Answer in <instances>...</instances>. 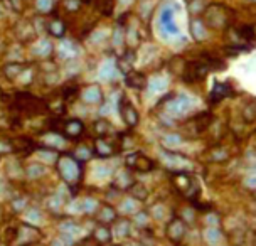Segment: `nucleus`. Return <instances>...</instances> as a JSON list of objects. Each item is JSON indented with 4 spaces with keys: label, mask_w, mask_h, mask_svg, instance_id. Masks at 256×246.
<instances>
[{
    "label": "nucleus",
    "mask_w": 256,
    "mask_h": 246,
    "mask_svg": "<svg viewBox=\"0 0 256 246\" xmlns=\"http://www.w3.org/2000/svg\"><path fill=\"white\" fill-rule=\"evenodd\" d=\"M40 238V233L34 226L22 224L19 230H16V234H12L10 244L12 246H32L38 243Z\"/></svg>",
    "instance_id": "f257e3e1"
},
{
    "label": "nucleus",
    "mask_w": 256,
    "mask_h": 246,
    "mask_svg": "<svg viewBox=\"0 0 256 246\" xmlns=\"http://www.w3.org/2000/svg\"><path fill=\"white\" fill-rule=\"evenodd\" d=\"M186 236V224L184 221L179 218H174V220L167 224V238L172 241L174 244H180V241Z\"/></svg>",
    "instance_id": "f03ea898"
},
{
    "label": "nucleus",
    "mask_w": 256,
    "mask_h": 246,
    "mask_svg": "<svg viewBox=\"0 0 256 246\" xmlns=\"http://www.w3.org/2000/svg\"><path fill=\"white\" fill-rule=\"evenodd\" d=\"M208 71H209V64H204V62H187L184 78L186 81H198L200 78H204L208 74Z\"/></svg>",
    "instance_id": "7ed1b4c3"
},
{
    "label": "nucleus",
    "mask_w": 256,
    "mask_h": 246,
    "mask_svg": "<svg viewBox=\"0 0 256 246\" xmlns=\"http://www.w3.org/2000/svg\"><path fill=\"white\" fill-rule=\"evenodd\" d=\"M120 113H122L123 120H125L130 126H134L135 123H136V120H138V115H136L135 108L132 106V103L128 102L126 98H122V102H120Z\"/></svg>",
    "instance_id": "20e7f679"
},
{
    "label": "nucleus",
    "mask_w": 256,
    "mask_h": 246,
    "mask_svg": "<svg viewBox=\"0 0 256 246\" xmlns=\"http://www.w3.org/2000/svg\"><path fill=\"white\" fill-rule=\"evenodd\" d=\"M135 158H136V160H134V158L130 157V160H128V166L138 168L140 172H148L150 168L154 167L152 160H150V158H147V157H144L142 154H135Z\"/></svg>",
    "instance_id": "39448f33"
},
{
    "label": "nucleus",
    "mask_w": 256,
    "mask_h": 246,
    "mask_svg": "<svg viewBox=\"0 0 256 246\" xmlns=\"http://www.w3.org/2000/svg\"><path fill=\"white\" fill-rule=\"evenodd\" d=\"M160 22H162V26L167 29V32H170V34H177V32H179L176 22H174V12L168 10V8L164 10L162 17H160Z\"/></svg>",
    "instance_id": "423d86ee"
},
{
    "label": "nucleus",
    "mask_w": 256,
    "mask_h": 246,
    "mask_svg": "<svg viewBox=\"0 0 256 246\" xmlns=\"http://www.w3.org/2000/svg\"><path fill=\"white\" fill-rule=\"evenodd\" d=\"M231 91H232L231 86L228 83H216L211 91V100L212 102H219V100H222L224 96H228Z\"/></svg>",
    "instance_id": "0eeeda50"
},
{
    "label": "nucleus",
    "mask_w": 256,
    "mask_h": 246,
    "mask_svg": "<svg viewBox=\"0 0 256 246\" xmlns=\"http://www.w3.org/2000/svg\"><path fill=\"white\" fill-rule=\"evenodd\" d=\"M126 84L130 86V88L142 90V88H145V84H147V80H145V76L140 74V72H128Z\"/></svg>",
    "instance_id": "6e6552de"
},
{
    "label": "nucleus",
    "mask_w": 256,
    "mask_h": 246,
    "mask_svg": "<svg viewBox=\"0 0 256 246\" xmlns=\"http://www.w3.org/2000/svg\"><path fill=\"white\" fill-rule=\"evenodd\" d=\"M91 238H93L98 244L110 243V240H112V231H110V228H106V226H100L94 230V233Z\"/></svg>",
    "instance_id": "1a4fd4ad"
},
{
    "label": "nucleus",
    "mask_w": 256,
    "mask_h": 246,
    "mask_svg": "<svg viewBox=\"0 0 256 246\" xmlns=\"http://www.w3.org/2000/svg\"><path fill=\"white\" fill-rule=\"evenodd\" d=\"M115 218H116L115 209L110 208V206H103L98 212V220L102 221L103 224H110V222H113L115 221Z\"/></svg>",
    "instance_id": "9d476101"
},
{
    "label": "nucleus",
    "mask_w": 256,
    "mask_h": 246,
    "mask_svg": "<svg viewBox=\"0 0 256 246\" xmlns=\"http://www.w3.org/2000/svg\"><path fill=\"white\" fill-rule=\"evenodd\" d=\"M174 184H176L177 188L182 190V192H186V190L190 188L192 182H190V179L186 174H177L176 177H174Z\"/></svg>",
    "instance_id": "9b49d317"
},
{
    "label": "nucleus",
    "mask_w": 256,
    "mask_h": 246,
    "mask_svg": "<svg viewBox=\"0 0 256 246\" xmlns=\"http://www.w3.org/2000/svg\"><path fill=\"white\" fill-rule=\"evenodd\" d=\"M130 192L134 194V198L135 199H140V201H145L147 199V196H148V192H147V189L144 188V186H138V184H135L134 188L130 189Z\"/></svg>",
    "instance_id": "f8f14e48"
},
{
    "label": "nucleus",
    "mask_w": 256,
    "mask_h": 246,
    "mask_svg": "<svg viewBox=\"0 0 256 246\" xmlns=\"http://www.w3.org/2000/svg\"><path fill=\"white\" fill-rule=\"evenodd\" d=\"M206 241H208L209 244H218L219 241H221V233H219L218 230L206 231Z\"/></svg>",
    "instance_id": "ddd939ff"
},
{
    "label": "nucleus",
    "mask_w": 256,
    "mask_h": 246,
    "mask_svg": "<svg viewBox=\"0 0 256 246\" xmlns=\"http://www.w3.org/2000/svg\"><path fill=\"white\" fill-rule=\"evenodd\" d=\"M115 233H116V236H126L128 234V221H123V222H120V224H116V228H115Z\"/></svg>",
    "instance_id": "4468645a"
},
{
    "label": "nucleus",
    "mask_w": 256,
    "mask_h": 246,
    "mask_svg": "<svg viewBox=\"0 0 256 246\" xmlns=\"http://www.w3.org/2000/svg\"><path fill=\"white\" fill-rule=\"evenodd\" d=\"M98 7L102 8L104 16H110V12H112V8H113V0H102V6H98Z\"/></svg>",
    "instance_id": "2eb2a0df"
},
{
    "label": "nucleus",
    "mask_w": 256,
    "mask_h": 246,
    "mask_svg": "<svg viewBox=\"0 0 256 246\" xmlns=\"http://www.w3.org/2000/svg\"><path fill=\"white\" fill-rule=\"evenodd\" d=\"M74 246H100L93 238H84V240H81L80 243H76Z\"/></svg>",
    "instance_id": "dca6fc26"
},
{
    "label": "nucleus",
    "mask_w": 256,
    "mask_h": 246,
    "mask_svg": "<svg viewBox=\"0 0 256 246\" xmlns=\"http://www.w3.org/2000/svg\"><path fill=\"white\" fill-rule=\"evenodd\" d=\"M52 246H64L62 243H61V241H54V244Z\"/></svg>",
    "instance_id": "f3484780"
},
{
    "label": "nucleus",
    "mask_w": 256,
    "mask_h": 246,
    "mask_svg": "<svg viewBox=\"0 0 256 246\" xmlns=\"http://www.w3.org/2000/svg\"><path fill=\"white\" fill-rule=\"evenodd\" d=\"M108 246H118V244H108Z\"/></svg>",
    "instance_id": "a211bd4d"
}]
</instances>
